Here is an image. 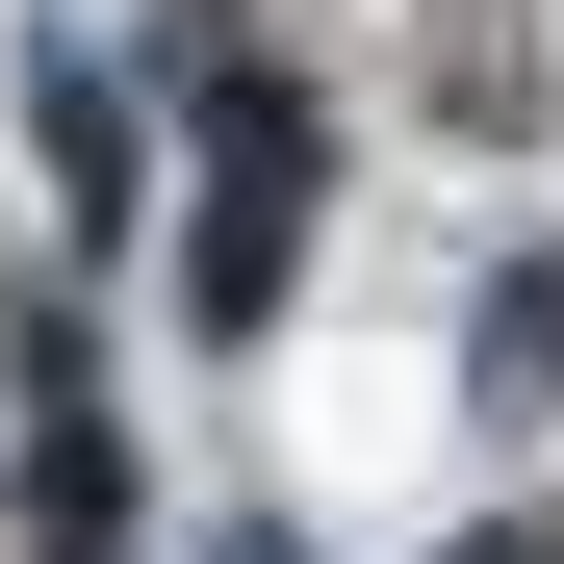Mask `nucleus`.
<instances>
[{
    "instance_id": "obj_1",
    "label": "nucleus",
    "mask_w": 564,
    "mask_h": 564,
    "mask_svg": "<svg viewBox=\"0 0 564 564\" xmlns=\"http://www.w3.org/2000/svg\"><path fill=\"white\" fill-rule=\"evenodd\" d=\"M462 564H539V539H462Z\"/></svg>"
}]
</instances>
